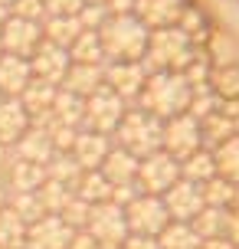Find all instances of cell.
Masks as SVG:
<instances>
[{
	"instance_id": "obj_7",
	"label": "cell",
	"mask_w": 239,
	"mask_h": 249,
	"mask_svg": "<svg viewBox=\"0 0 239 249\" xmlns=\"http://www.w3.org/2000/svg\"><path fill=\"white\" fill-rule=\"evenodd\" d=\"M88 233L92 239L99 243L102 249H121V243L128 239V220H125V210L105 200V203H95L92 207V216H88Z\"/></svg>"
},
{
	"instance_id": "obj_22",
	"label": "cell",
	"mask_w": 239,
	"mask_h": 249,
	"mask_svg": "<svg viewBox=\"0 0 239 249\" xmlns=\"http://www.w3.org/2000/svg\"><path fill=\"white\" fill-rule=\"evenodd\" d=\"M30 128V115L23 112L20 99H0V144L13 148Z\"/></svg>"
},
{
	"instance_id": "obj_16",
	"label": "cell",
	"mask_w": 239,
	"mask_h": 249,
	"mask_svg": "<svg viewBox=\"0 0 239 249\" xmlns=\"http://www.w3.org/2000/svg\"><path fill=\"white\" fill-rule=\"evenodd\" d=\"M115 148V141L108 135H99V131H79L76 135V144H72V158H76V164L82 167V171H99L102 161H105V154Z\"/></svg>"
},
{
	"instance_id": "obj_25",
	"label": "cell",
	"mask_w": 239,
	"mask_h": 249,
	"mask_svg": "<svg viewBox=\"0 0 239 249\" xmlns=\"http://www.w3.org/2000/svg\"><path fill=\"white\" fill-rule=\"evenodd\" d=\"M82 30L85 26H82L79 17H46L43 20V39L52 43V46H63V50H69L76 43Z\"/></svg>"
},
{
	"instance_id": "obj_45",
	"label": "cell",
	"mask_w": 239,
	"mask_h": 249,
	"mask_svg": "<svg viewBox=\"0 0 239 249\" xmlns=\"http://www.w3.org/2000/svg\"><path fill=\"white\" fill-rule=\"evenodd\" d=\"M10 164H13V151L0 144V180H3V174L10 171Z\"/></svg>"
},
{
	"instance_id": "obj_44",
	"label": "cell",
	"mask_w": 239,
	"mask_h": 249,
	"mask_svg": "<svg viewBox=\"0 0 239 249\" xmlns=\"http://www.w3.org/2000/svg\"><path fill=\"white\" fill-rule=\"evenodd\" d=\"M226 239L233 246H239V207H229V220H226Z\"/></svg>"
},
{
	"instance_id": "obj_9",
	"label": "cell",
	"mask_w": 239,
	"mask_h": 249,
	"mask_svg": "<svg viewBox=\"0 0 239 249\" xmlns=\"http://www.w3.org/2000/svg\"><path fill=\"white\" fill-rule=\"evenodd\" d=\"M203 141H200V122L193 118L190 112L184 115H174L164 122V138H161V151H167L171 158L184 161L190 158L193 151H200Z\"/></svg>"
},
{
	"instance_id": "obj_12",
	"label": "cell",
	"mask_w": 239,
	"mask_h": 249,
	"mask_svg": "<svg viewBox=\"0 0 239 249\" xmlns=\"http://www.w3.org/2000/svg\"><path fill=\"white\" fill-rule=\"evenodd\" d=\"M164 207H167V213H171V220L174 223H190L197 213L206 207L203 203V190H200V184H193V180H177L167 194H164Z\"/></svg>"
},
{
	"instance_id": "obj_38",
	"label": "cell",
	"mask_w": 239,
	"mask_h": 249,
	"mask_svg": "<svg viewBox=\"0 0 239 249\" xmlns=\"http://www.w3.org/2000/svg\"><path fill=\"white\" fill-rule=\"evenodd\" d=\"M63 223L69 226V230H85L88 226V216H92V203H85V200H79L76 194H72V200L63 207Z\"/></svg>"
},
{
	"instance_id": "obj_30",
	"label": "cell",
	"mask_w": 239,
	"mask_h": 249,
	"mask_svg": "<svg viewBox=\"0 0 239 249\" xmlns=\"http://www.w3.org/2000/svg\"><path fill=\"white\" fill-rule=\"evenodd\" d=\"M36 200H39V207H43V213H50V216H59L63 213V207L72 200V190L66 184H59V180H43V184L36 187Z\"/></svg>"
},
{
	"instance_id": "obj_24",
	"label": "cell",
	"mask_w": 239,
	"mask_h": 249,
	"mask_svg": "<svg viewBox=\"0 0 239 249\" xmlns=\"http://www.w3.org/2000/svg\"><path fill=\"white\" fill-rule=\"evenodd\" d=\"M50 122L66 124V128H79V131H82V122H85V99L66 92V89H59V92H56V102H52Z\"/></svg>"
},
{
	"instance_id": "obj_21",
	"label": "cell",
	"mask_w": 239,
	"mask_h": 249,
	"mask_svg": "<svg viewBox=\"0 0 239 249\" xmlns=\"http://www.w3.org/2000/svg\"><path fill=\"white\" fill-rule=\"evenodd\" d=\"M102 86H105V66H85V62H72L59 89H66V92H72V95H82V99H88V95H92V92H99Z\"/></svg>"
},
{
	"instance_id": "obj_20",
	"label": "cell",
	"mask_w": 239,
	"mask_h": 249,
	"mask_svg": "<svg viewBox=\"0 0 239 249\" xmlns=\"http://www.w3.org/2000/svg\"><path fill=\"white\" fill-rule=\"evenodd\" d=\"M138 164H141V158H135L131 151H125V148H118V144H115V148L105 154V161H102L99 174L105 177L112 187L131 184V180H138Z\"/></svg>"
},
{
	"instance_id": "obj_49",
	"label": "cell",
	"mask_w": 239,
	"mask_h": 249,
	"mask_svg": "<svg viewBox=\"0 0 239 249\" xmlns=\"http://www.w3.org/2000/svg\"><path fill=\"white\" fill-rule=\"evenodd\" d=\"M85 3H99V7H105V3H108V0H85Z\"/></svg>"
},
{
	"instance_id": "obj_51",
	"label": "cell",
	"mask_w": 239,
	"mask_h": 249,
	"mask_svg": "<svg viewBox=\"0 0 239 249\" xmlns=\"http://www.w3.org/2000/svg\"><path fill=\"white\" fill-rule=\"evenodd\" d=\"M0 56H3V50H0Z\"/></svg>"
},
{
	"instance_id": "obj_3",
	"label": "cell",
	"mask_w": 239,
	"mask_h": 249,
	"mask_svg": "<svg viewBox=\"0 0 239 249\" xmlns=\"http://www.w3.org/2000/svg\"><path fill=\"white\" fill-rule=\"evenodd\" d=\"M193 62V43L180 26H167V30H151L148 36V53L141 66L151 72H184Z\"/></svg>"
},
{
	"instance_id": "obj_43",
	"label": "cell",
	"mask_w": 239,
	"mask_h": 249,
	"mask_svg": "<svg viewBox=\"0 0 239 249\" xmlns=\"http://www.w3.org/2000/svg\"><path fill=\"white\" fill-rule=\"evenodd\" d=\"M121 249H161V246H157L154 236H135V233H128V239L121 243Z\"/></svg>"
},
{
	"instance_id": "obj_28",
	"label": "cell",
	"mask_w": 239,
	"mask_h": 249,
	"mask_svg": "<svg viewBox=\"0 0 239 249\" xmlns=\"http://www.w3.org/2000/svg\"><path fill=\"white\" fill-rule=\"evenodd\" d=\"M43 167H46V177H50V180H59V184H66L69 190H76L79 177H82V167L76 164V158H72L69 151H56Z\"/></svg>"
},
{
	"instance_id": "obj_37",
	"label": "cell",
	"mask_w": 239,
	"mask_h": 249,
	"mask_svg": "<svg viewBox=\"0 0 239 249\" xmlns=\"http://www.w3.org/2000/svg\"><path fill=\"white\" fill-rule=\"evenodd\" d=\"M210 92H216L223 102L236 99V95H239V69H236V66H223V69H216Z\"/></svg>"
},
{
	"instance_id": "obj_34",
	"label": "cell",
	"mask_w": 239,
	"mask_h": 249,
	"mask_svg": "<svg viewBox=\"0 0 239 249\" xmlns=\"http://www.w3.org/2000/svg\"><path fill=\"white\" fill-rule=\"evenodd\" d=\"M203 190V203L206 207H223V210H229V207H236V184H229L226 177H210L206 184H200Z\"/></svg>"
},
{
	"instance_id": "obj_31",
	"label": "cell",
	"mask_w": 239,
	"mask_h": 249,
	"mask_svg": "<svg viewBox=\"0 0 239 249\" xmlns=\"http://www.w3.org/2000/svg\"><path fill=\"white\" fill-rule=\"evenodd\" d=\"M213 161H216V174L226 177L229 184H239V135L226 138L220 148H213Z\"/></svg>"
},
{
	"instance_id": "obj_36",
	"label": "cell",
	"mask_w": 239,
	"mask_h": 249,
	"mask_svg": "<svg viewBox=\"0 0 239 249\" xmlns=\"http://www.w3.org/2000/svg\"><path fill=\"white\" fill-rule=\"evenodd\" d=\"M7 207H10V210H17V216H20L26 226L36 223L39 216H46V213H43V207H39V200H36V190H26V194H10V197H7Z\"/></svg>"
},
{
	"instance_id": "obj_2",
	"label": "cell",
	"mask_w": 239,
	"mask_h": 249,
	"mask_svg": "<svg viewBox=\"0 0 239 249\" xmlns=\"http://www.w3.org/2000/svg\"><path fill=\"white\" fill-rule=\"evenodd\" d=\"M95 33L102 39V50H105L108 62H141L148 53V36H151V30L135 13L108 17Z\"/></svg>"
},
{
	"instance_id": "obj_6",
	"label": "cell",
	"mask_w": 239,
	"mask_h": 249,
	"mask_svg": "<svg viewBox=\"0 0 239 249\" xmlns=\"http://www.w3.org/2000/svg\"><path fill=\"white\" fill-rule=\"evenodd\" d=\"M125 220H128V233L157 239L164 230H167V223H171V213H167V207H164L161 197H154V194H138V197L125 207Z\"/></svg>"
},
{
	"instance_id": "obj_19",
	"label": "cell",
	"mask_w": 239,
	"mask_h": 249,
	"mask_svg": "<svg viewBox=\"0 0 239 249\" xmlns=\"http://www.w3.org/2000/svg\"><path fill=\"white\" fill-rule=\"evenodd\" d=\"M13 158L17 161H30V164H46L56 154L52 151V141H50V135H46V128L43 124H30L23 131V138L13 144Z\"/></svg>"
},
{
	"instance_id": "obj_41",
	"label": "cell",
	"mask_w": 239,
	"mask_h": 249,
	"mask_svg": "<svg viewBox=\"0 0 239 249\" xmlns=\"http://www.w3.org/2000/svg\"><path fill=\"white\" fill-rule=\"evenodd\" d=\"M79 20L85 30H99L105 20H108V7H99V3H85L82 10H79Z\"/></svg>"
},
{
	"instance_id": "obj_13",
	"label": "cell",
	"mask_w": 239,
	"mask_h": 249,
	"mask_svg": "<svg viewBox=\"0 0 239 249\" xmlns=\"http://www.w3.org/2000/svg\"><path fill=\"white\" fill-rule=\"evenodd\" d=\"M69 50L63 46H52V43H39L36 53L30 56V69H33V79H43V82H52V86H63L66 72H69Z\"/></svg>"
},
{
	"instance_id": "obj_17",
	"label": "cell",
	"mask_w": 239,
	"mask_h": 249,
	"mask_svg": "<svg viewBox=\"0 0 239 249\" xmlns=\"http://www.w3.org/2000/svg\"><path fill=\"white\" fill-rule=\"evenodd\" d=\"M56 92H59V86L43 82V79H33V82L23 89L20 105H23V112L30 115V124H46V122H50V112H52V102H56Z\"/></svg>"
},
{
	"instance_id": "obj_39",
	"label": "cell",
	"mask_w": 239,
	"mask_h": 249,
	"mask_svg": "<svg viewBox=\"0 0 239 249\" xmlns=\"http://www.w3.org/2000/svg\"><path fill=\"white\" fill-rule=\"evenodd\" d=\"M10 13H13V17H23V20H33V23H43V20H46V7H43V0H13Z\"/></svg>"
},
{
	"instance_id": "obj_14",
	"label": "cell",
	"mask_w": 239,
	"mask_h": 249,
	"mask_svg": "<svg viewBox=\"0 0 239 249\" xmlns=\"http://www.w3.org/2000/svg\"><path fill=\"white\" fill-rule=\"evenodd\" d=\"M76 230H69L63 223V216H39L36 223L26 226V246L23 249H69Z\"/></svg>"
},
{
	"instance_id": "obj_1",
	"label": "cell",
	"mask_w": 239,
	"mask_h": 249,
	"mask_svg": "<svg viewBox=\"0 0 239 249\" xmlns=\"http://www.w3.org/2000/svg\"><path fill=\"white\" fill-rule=\"evenodd\" d=\"M190 102H193V89L184 79V72H151L135 105L144 108L148 115H154V118L167 122L174 115L187 112Z\"/></svg>"
},
{
	"instance_id": "obj_50",
	"label": "cell",
	"mask_w": 239,
	"mask_h": 249,
	"mask_svg": "<svg viewBox=\"0 0 239 249\" xmlns=\"http://www.w3.org/2000/svg\"><path fill=\"white\" fill-rule=\"evenodd\" d=\"M10 3H13V0H0V7H7V10H10Z\"/></svg>"
},
{
	"instance_id": "obj_46",
	"label": "cell",
	"mask_w": 239,
	"mask_h": 249,
	"mask_svg": "<svg viewBox=\"0 0 239 249\" xmlns=\"http://www.w3.org/2000/svg\"><path fill=\"white\" fill-rule=\"evenodd\" d=\"M197 249H233V243L229 239H200Z\"/></svg>"
},
{
	"instance_id": "obj_53",
	"label": "cell",
	"mask_w": 239,
	"mask_h": 249,
	"mask_svg": "<svg viewBox=\"0 0 239 249\" xmlns=\"http://www.w3.org/2000/svg\"><path fill=\"white\" fill-rule=\"evenodd\" d=\"M0 249H3V246H0Z\"/></svg>"
},
{
	"instance_id": "obj_27",
	"label": "cell",
	"mask_w": 239,
	"mask_h": 249,
	"mask_svg": "<svg viewBox=\"0 0 239 249\" xmlns=\"http://www.w3.org/2000/svg\"><path fill=\"white\" fill-rule=\"evenodd\" d=\"M69 59L72 62H85V66H108L105 50H102V39L95 30H82L79 39L69 46Z\"/></svg>"
},
{
	"instance_id": "obj_35",
	"label": "cell",
	"mask_w": 239,
	"mask_h": 249,
	"mask_svg": "<svg viewBox=\"0 0 239 249\" xmlns=\"http://www.w3.org/2000/svg\"><path fill=\"white\" fill-rule=\"evenodd\" d=\"M157 246L161 249H197L200 246V236L193 233V226L190 223H167L161 236H157Z\"/></svg>"
},
{
	"instance_id": "obj_11",
	"label": "cell",
	"mask_w": 239,
	"mask_h": 249,
	"mask_svg": "<svg viewBox=\"0 0 239 249\" xmlns=\"http://www.w3.org/2000/svg\"><path fill=\"white\" fill-rule=\"evenodd\" d=\"M144 82H148V69L141 62H108L105 66V86L112 89L118 99H125L128 105L138 102Z\"/></svg>"
},
{
	"instance_id": "obj_15",
	"label": "cell",
	"mask_w": 239,
	"mask_h": 249,
	"mask_svg": "<svg viewBox=\"0 0 239 249\" xmlns=\"http://www.w3.org/2000/svg\"><path fill=\"white\" fill-rule=\"evenodd\" d=\"M187 10V0H135V17L148 30H167L177 26Z\"/></svg>"
},
{
	"instance_id": "obj_29",
	"label": "cell",
	"mask_w": 239,
	"mask_h": 249,
	"mask_svg": "<svg viewBox=\"0 0 239 249\" xmlns=\"http://www.w3.org/2000/svg\"><path fill=\"white\" fill-rule=\"evenodd\" d=\"M180 177L184 180H193V184H206L210 177H216V161H213V151H193L190 158L180 161Z\"/></svg>"
},
{
	"instance_id": "obj_18",
	"label": "cell",
	"mask_w": 239,
	"mask_h": 249,
	"mask_svg": "<svg viewBox=\"0 0 239 249\" xmlns=\"http://www.w3.org/2000/svg\"><path fill=\"white\" fill-rule=\"evenodd\" d=\"M30 82H33L30 59H20V56L3 53L0 56V99H20Z\"/></svg>"
},
{
	"instance_id": "obj_4",
	"label": "cell",
	"mask_w": 239,
	"mask_h": 249,
	"mask_svg": "<svg viewBox=\"0 0 239 249\" xmlns=\"http://www.w3.org/2000/svg\"><path fill=\"white\" fill-rule=\"evenodd\" d=\"M161 138H164V122L135 105V108H128L125 118L118 122L112 141L118 148L131 151L135 158H148L154 151H161Z\"/></svg>"
},
{
	"instance_id": "obj_23",
	"label": "cell",
	"mask_w": 239,
	"mask_h": 249,
	"mask_svg": "<svg viewBox=\"0 0 239 249\" xmlns=\"http://www.w3.org/2000/svg\"><path fill=\"white\" fill-rule=\"evenodd\" d=\"M46 180V167L43 164H30V161H17L13 158L10 171L3 174L0 184L7 187V194H26V190H36Z\"/></svg>"
},
{
	"instance_id": "obj_5",
	"label": "cell",
	"mask_w": 239,
	"mask_h": 249,
	"mask_svg": "<svg viewBox=\"0 0 239 249\" xmlns=\"http://www.w3.org/2000/svg\"><path fill=\"white\" fill-rule=\"evenodd\" d=\"M128 108H131V105H128L125 99H118L108 86H102L99 92H92V95L85 99V122H82V128L112 138Z\"/></svg>"
},
{
	"instance_id": "obj_52",
	"label": "cell",
	"mask_w": 239,
	"mask_h": 249,
	"mask_svg": "<svg viewBox=\"0 0 239 249\" xmlns=\"http://www.w3.org/2000/svg\"><path fill=\"white\" fill-rule=\"evenodd\" d=\"M233 249H239V246H233Z\"/></svg>"
},
{
	"instance_id": "obj_8",
	"label": "cell",
	"mask_w": 239,
	"mask_h": 249,
	"mask_svg": "<svg viewBox=\"0 0 239 249\" xmlns=\"http://www.w3.org/2000/svg\"><path fill=\"white\" fill-rule=\"evenodd\" d=\"M177 180H180V161L171 158L167 151H154V154H148V158H141V164H138V187L144 190V194L164 197Z\"/></svg>"
},
{
	"instance_id": "obj_48",
	"label": "cell",
	"mask_w": 239,
	"mask_h": 249,
	"mask_svg": "<svg viewBox=\"0 0 239 249\" xmlns=\"http://www.w3.org/2000/svg\"><path fill=\"white\" fill-rule=\"evenodd\" d=\"M7 17H10V10H7V7H0V26H3V20H7Z\"/></svg>"
},
{
	"instance_id": "obj_42",
	"label": "cell",
	"mask_w": 239,
	"mask_h": 249,
	"mask_svg": "<svg viewBox=\"0 0 239 249\" xmlns=\"http://www.w3.org/2000/svg\"><path fill=\"white\" fill-rule=\"evenodd\" d=\"M69 249H102V246L92 239V233H88V230H76V233H72V239H69Z\"/></svg>"
},
{
	"instance_id": "obj_32",
	"label": "cell",
	"mask_w": 239,
	"mask_h": 249,
	"mask_svg": "<svg viewBox=\"0 0 239 249\" xmlns=\"http://www.w3.org/2000/svg\"><path fill=\"white\" fill-rule=\"evenodd\" d=\"M79 200H85V203H105V200L112 197V184L105 180V177L99 174V171H82V177H79L76 190H72Z\"/></svg>"
},
{
	"instance_id": "obj_26",
	"label": "cell",
	"mask_w": 239,
	"mask_h": 249,
	"mask_svg": "<svg viewBox=\"0 0 239 249\" xmlns=\"http://www.w3.org/2000/svg\"><path fill=\"white\" fill-rule=\"evenodd\" d=\"M226 220H229V210L223 207H203L190 226H193V233L200 239H226Z\"/></svg>"
},
{
	"instance_id": "obj_40",
	"label": "cell",
	"mask_w": 239,
	"mask_h": 249,
	"mask_svg": "<svg viewBox=\"0 0 239 249\" xmlns=\"http://www.w3.org/2000/svg\"><path fill=\"white\" fill-rule=\"evenodd\" d=\"M43 7H46V17H79L85 0H43Z\"/></svg>"
},
{
	"instance_id": "obj_47",
	"label": "cell",
	"mask_w": 239,
	"mask_h": 249,
	"mask_svg": "<svg viewBox=\"0 0 239 249\" xmlns=\"http://www.w3.org/2000/svg\"><path fill=\"white\" fill-rule=\"evenodd\" d=\"M7 197H10V194H7V187L0 184V207H7Z\"/></svg>"
},
{
	"instance_id": "obj_10",
	"label": "cell",
	"mask_w": 239,
	"mask_h": 249,
	"mask_svg": "<svg viewBox=\"0 0 239 249\" xmlns=\"http://www.w3.org/2000/svg\"><path fill=\"white\" fill-rule=\"evenodd\" d=\"M39 43H43V23H33V20H23V17L10 13L0 26V50L10 53V56L30 59Z\"/></svg>"
},
{
	"instance_id": "obj_33",
	"label": "cell",
	"mask_w": 239,
	"mask_h": 249,
	"mask_svg": "<svg viewBox=\"0 0 239 249\" xmlns=\"http://www.w3.org/2000/svg\"><path fill=\"white\" fill-rule=\"evenodd\" d=\"M0 246L3 249H23L26 246V223L10 207H0Z\"/></svg>"
}]
</instances>
